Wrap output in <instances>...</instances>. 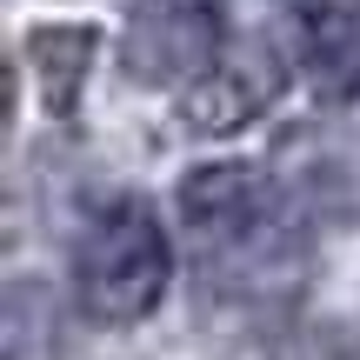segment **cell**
I'll return each mask as SVG.
<instances>
[{
    "mask_svg": "<svg viewBox=\"0 0 360 360\" xmlns=\"http://www.w3.org/2000/svg\"><path fill=\"white\" fill-rule=\"evenodd\" d=\"M294 67L321 101L360 94V0H294Z\"/></svg>",
    "mask_w": 360,
    "mask_h": 360,
    "instance_id": "cell-6",
    "label": "cell"
},
{
    "mask_svg": "<svg viewBox=\"0 0 360 360\" xmlns=\"http://www.w3.org/2000/svg\"><path fill=\"white\" fill-rule=\"evenodd\" d=\"M281 87H287V60L274 40H260V34L227 40V53L180 87V120L193 134H240L247 120H260L281 101Z\"/></svg>",
    "mask_w": 360,
    "mask_h": 360,
    "instance_id": "cell-5",
    "label": "cell"
},
{
    "mask_svg": "<svg viewBox=\"0 0 360 360\" xmlns=\"http://www.w3.org/2000/svg\"><path fill=\"white\" fill-rule=\"evenodd\" d=\"M94 47H101V34H94V27H80V20H47V27H34V34H27L20 53H27V67H34L40 107H47L53 120L74 114L80 87H87V74H94Z\"/></svg>",
    "mask_w": 360,
    "mask_h": 360,
    "instance_id": "cell-7",
    "label": "cell"
},
{
    "mask_svg": "<svg viewBox=\"0 0 360 360\" xmlns=\"http://www.w3.org/2000/svg\"><path fill=\"white\" fill-rule=\"evenodd\" d=\"M307 227L314 220L294 207L274 167H240L214 160L180 180V233L207 281H274L294 260H307Z\"/></svg>",
    "mask_w": 360,
    "mask_h": 360,
    "instance_id": "cell-1",
    "label": "cell"
},
{
    "mask_svg": "<svg viewBox=\"0 0 360 360\" xmlns=\"http://www.w3.org/2000/svg\"><path fill=\"white\" fill-rule=\"evenodd\" d=\"M174 274V247L141 193L94 207L74 233V307L94 327H134L160 307Z\"/></svg>",
    "mask_w": 360,
    "mask_h": 360,
    "instance_id": "cell-2",
    "label": "cell"
},
{
    "mask_svg": "<svg viewBox=\"0 0 360 360\" xmlns=\"http://www.w3.org/2000/svg\"><path fill=\"white\" fill-rule=\"evenodd\" d=\"M227 53V0H134L120 20V74L141 87H187Z\"/></svg>",
    "mask_w": 360,
    "mask_h": 360,
    "instance_id": "cell-3",
    "label": "cell"
},
{
    "mask_svg": "<svg viewBox=\"0 0 360 360\" xmlns=\"http://www.w3.org/2000/svg\"><path fill=\"white\" fill-rule=\"evenodd\" d=\"M274 174L307 220H360V127L354 120H300L274 141Z\"/></svg>",
    "mask_w": 360,
    "mask_h": 360,
    "instance_id": "cell-4",
    "label": "cell"
},
{
    "mask_svg": "<svg viewBox=\"0 0 360 360\" xmlns=\"http://www.w3.org/2000/svg\"><path fill=\"white\" fill-rule=\"evenodd\" d=\"M7 360H60V334H53V294L47 287H7Z\"/></svg>",
    "mask_w": 360,
    "mask_h": 360,
    "instance_id": "cell-8",
    "label": "cell"
}]
</instances>
